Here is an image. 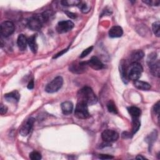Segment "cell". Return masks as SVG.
Masks as SVG:
<instances>
[{
	"label": "cell",
	"instance_id": "ba28073f",
	"mask_svg": "<svg viewBox=\"0 0 160 160\" xmlns=\"http://www.w3.org/2000/svg\"><path fill=\"white\" fill-rule=\"evenodd\" d=\"M101 138L105 142H112L118 140L119 138V134L114 130L106 129L102 132Z\"/></svg>",
	"mask_w": 160,
	"mask_h": 160
},
{
	"label": "cell",
	"instance_id": "d4e9b609",
	"mask_svg": "<svg viewBox=\"0 0 160 160\" xmlns=\"http://www.w3.org/2000/svg\"><path fill=\"white\" fill-rule=\"evenodd\" d=\"M79 8L81 9V11L83 13H87L90 10V6L87 4L86 2H81L79 3V4L78 6Z\"/></svg>",
	"mask_w": 160,
	"mask_h": 160
},
{
	"label": "cell",
	"instance_id": "2e32d148",
	"mask_svg": "<svg viewBox=\"0 0 160 160\" xmlns=\"http://www.w3.org/2000/svg\"><path fill=\"white\" fill-rule=\"evenodd\" d=\"M17 44L21 51H24L26 49L28 44V39L24 34H21L19 35L17 39Z\"/></svg>",
	"mask_w": 160,
	"mask_h": 160
},
{
	"label": "cell",
	"instance_id": "83f0119b",
	"mask_svg": "<svg viewBox=\"0 0 160 160\" xmlns=\"http://www.w3.org/2000/svg\"><path fill=\"white\" fill-rule=\"evenodd\" d=\"M92 49H93V47H92V46H90V47L86 48V49H84V50L82 52V53H81V55L79 56V58H85L86 56H87L92 51Z\"/></svg>",
	"mask_w": 160,
	"mask_h": 160
},
{
	"label": "cell",
	"instance_id": "9a60e30c",
	"mask_svg": "<svg viewBox=\"0 0 160 160\" xmlns=\"http://www.w3.org/2000/svg\"><path fill=\"white\" fill-rule=\"evenodd\" d=\"M123 34V30L119 26H112L109 31V36L111 38H119Z\"/></svg>",
	"mask_w": 160,
	"mask_h": 160
},
{
	"label": "cell",
	"instance_id": "52a82bcc",
	"mask_svg": "<svg viewBox=\"0 0 160 160\" xmlns=\"http://www.w3.org/2000/svg\"><path fill=\"white\" fill-rule=\"evenodd\" d=\"M74 28V23L71 20L59 21L56 26V31L59 33H65L71 31Z\"/></svg>",
	"mask_w": 160,
	"mask_h": 160
},
{
	"label": "cell",
	"instance_id": "7402d4cb",
	"mask_svg": "<svg viewBox=\"0 0 160 160\" xmlns=\"http://www.w3.org/2000/svg\"><path fill=\"white\" fill-rule=\"evenodd\" d=\"M132 134H135L139 129L141 126V122L139 118H132Z\"/></svg>",
	"mask_w": 160,
	"mask_h": 160
},
{
	"label": "cell",
	"instance_id": "277c9868",
	"mask_svg": "<svg viewBox=\"0 0 160 160\" xmlns=\"http://www.w3.org/2000/svg\"><path fill=\"white\" fill-rule=\"evenodd\" d=\"M74 116L81 119H85L90 116L88 111V105L83 102H78L75 111Z\"/></svg>",
	"mask_w": 160,
	"mask_h": 160
},
{
	"label": "cell",
	"instance_id": "836d02e7",
	"mask_svg": "<svg viewBox=\"0 0 160 160\" xmlns=\"http://www.w3.org/2000/svg\"><path fill=\"white\" fill-rule=\"evenodd\" d=\"M34 81H33V79H31V80L29 81V82L28 83V88L29 89H33V88H34Z\"/></svg>",
	"mask_w": 160,
	"mask_h": 160
},
{
	"label": "cell",
	"instance_id": "cb8c5ba5",
	"mask_svg": "<svg viewBox=\"0 0 160 160\" xmlns=\"http://www.w3.org/2000/svg\"><path fill=\"white\" fill-rule=\"evenodd\" d=\"M159 26H160V22L159 21H157L154 22L152 25V29L154 34L157 36L159 37L160 36V30H159Z\"/></svg>",
	"mask_w": 160,
	"mask_h": 160
},
{
	"label": "cell",
	"instance_id": "d6986e66",
	"mask_svg": "<svg viewBox=\"0 0 160 160\" xmlns=\"http://www.w3.org/2000/svg\"><path fill=\"white\" fill-rule=\"evenodd\" d=\"M134 85L136 88L143 91H147L151 88V85L149 83L139 80L134 81Z\"/></svg>",
	"mask_w": 160,
	"mask_h": 160
},
{
	"label": "cell",
	"instance_id": "6da1fadb",
	"mask_svg": "<svg viewBox=\"0 0 160 160\" xmlns=\"http://www.w3.org/2000/svg\"><path fill=\"white\" fill-rule=\"evenodd\" d=\"M78 102H83L88 105L95 104L98 98L92 89L88 86H85L79 90L77 94Z\"/></svg>",
	"mask_w": 160,
	"mask_h": 160
},
{
	"label": "cell",
	"instance_id": "5b68a950",
	"mask_svg": "<svg viewBox=\"0 0 160 160\" xmlns=\"http://www.w3.org/2000/svg\"><path fill=\"white\" fill-rule=\"evenodd\" d=\"M63 79L61 76H57L48 83L45 88V91L49 93L57 92L62 86Z\"/></svg>",
	"mask_w": 160,
	"mask_h": 160
},
{
	"label": "cell",
	"instance_id": "e575fe53",
	"mask_svg": "<svg viewBox=\"0 0 160 160\" xmlns=\"http://www.w3.org/2000/svg\"><path fill=\"white\" fill-rule=\"evenodd\" d=\"M68 51V49H64L63 51H62L61 52H59L58 54H56L54 56V58H57L58 57H59V56H61L63 53H64L65 52H66Z\"/></svg>",
	"mask_w": 160,
	"mask_h": 160
},
{
	"label": "cell",
	"instance_id": "5bb4252c",
	"mask_svg": "<svg viewBox=\"0 0 160 160\" xmlns=\"http://www.w3.org/2000/svg\"><path fill=\"white\" fill-rule=\"evenodd\" d=\"M4 98L8 102H16L19 100L20 94L17 91H13L4 95Z\"/></svg>",
	"mask_w": 160,
	"mask_h": 160
},
{
	"label": "cell",
	"instance_id": "1f68e13d",
	"mask_svg": "<svg viewBox=\"0 0 160 160\" xmlns=\"http://www.w3.org/2000/svg\"><path fill=\"white\" fill-rule=\"evenodd\" d=\"M99 158L101 159H111L113 158V156L109 155V154H99Z\"/></svg>",
	"mask_w": 160,
	"mask_h": 160
},
{
	"label": "cell",
	"instance_id": "8992f818",
	"mask_svg": "<svg viewBox=\"0 0 160 160\" xmlns=\"http://www.w3.org/2000/svg\"><path fill=\"white\" fill-rule=\"evenodd\" d=\"M14 29L15 26L12 22L9 21H4L1 24V34L4 37H8L14 32Z\"/></svg>",
	"mask_w": 160,
	"mask_h": 160
},
{
	"label": "cell",
	"instance_id": "ffe728a7",
	"mask_svg": "<svg viewBox=\"0 0 160 160\" xmlns=\"http://www.w3.org/2000/svg\"><path fill=\"white\" fill-rule=\"evenodd\" d=\"M128 111L132 118H139L141 114V109L136 106L129 107L128 108Z\"/></svg>",
	"mask_w": 160,
	"mask_h": 160
},
{
	"label": "cell",
	"instance_id": "e0dca14e",
	"mask_svg": "<svg viewBox=\"0 0 160 160\" xmlns=\"http://www.w3.org/2000/svg\"><path fill=\"white\" fill-rule=\"evenodd\" d=\"M61 108L64 114H69L73 110V104L70 101H64L61 103Z\"/></svg>",
	"mask_w": 160,
	"mask_h": 160
},
{
	"label": "cell",
	"instance_id": "8fae6325",
	"mask_svg": "<svg viewBox=\"0 0 160 160\" xmlns=\"http://www.w3.org/2000/svg\"><path fill=\"white\" fill-rule=\"evenodd\" d=\"M119 72L121 74V79L122 81L125 83L127 84L128 81V66L126 65V61L124 60H121L120 63H119Z\"/></svg>",
	"mask_w": 160,
	"mask_h": 160
},
{
	"label": "cell",
	"instance_id": "7a4b0ae2",
	"mask_svg": "<svg viewBox=\"0 0 160 160\" xmlns=\"http://www.w3.org/2000/svg\"><path fill=\"white\" fill-rule=\"evenodd\" d=\"M49 14L47 12L42 14H35L31 17L27 22L28 27L32 31H39L41 29L43 23H44L49 18Z\"/></svg>",
	"mask_w": 160,
	"mask_h": 160
},
{
	"label": "cell",
	"instance_id": "ac0fdd59",
	"mask_svg": "<svg viewBox=\"0 0 160 160\" xmlns=\"http://www.w3.org/2000/svg\"><path fill=\"white\" fill-rule=\"evenodd\" d=\"M28 44L30 49L33 53H36L38 51V44L36 42V36L35 34L31 36L28 39Z\"/></svg>",
	"mask_w": 160,
	"mask_h": 160
},
{
	"label": "cell",
	"instance_id": "f546056e",
	"mask_svg": "<svg viewBox=\"0 0 160 160\" xmlns=\"http://www.w3.org/2000/svg\"><path fill=\"white\" fill-rule=\"evenodd\" d=\"M159 109H160L159 101H158L156 104H154V106L153 107V111H154V113L156 114L158 116H159Z\"/></svg>",
	"mask_w": 160,
	"mask_h": 160
},
{
	"label": "cell",
	"instance_id": "484cf974",
	"mask_svg": "<svg viewBox=\"0 0 160 160\" xmlns=\"http://www.w3.org/2000/svg\"><path fill=\"white\" fill-rule=\"evenodd\" d=\"M41 154L40 152L34 151L29 154V158L32 160H40L41 159Z\"/></svg>",
	"mask_w": 160,
	"mask_h": 160
},
{
	"label": "cell",
	"instance_id": "f1b7e54d",
	"mask_svg": "<svg viewBox=\"0 0 160 160\" xmlns=\"http://www.w3.org/2000/svg\"><path fill=\"white\" fill-rule=\"evenodd\" d=\"M142 2L150 6H158L159 5V1L158 0H146V1H142Z\"/></svg>",
	"mask_w": 160,
	"mask_h": 160
},
{
	"label": "cell",
	"instance_id": "9c48e42d",
	"mask_svg": "<svg viewBox=\"0 0 160 160\" xmlns=\"http://www.w3.org/2000/svg\"><path fill=\"white\" fill-rule=\"evenodd\" d=\"M34 121H35L34 118H30L24 122V123L21 126L19 129V133L21 136H26L29 134L33 126Z\"/></svg>",
	"mask_w": 160,
	"mask_h": 160
},
{
	"label": "cell",
	"instance_id": "8d00e7d4",
	"mask_svg": "<svg viewBox=\"0 0 160 160\" xmlns=\"http://www.w3.org/2000/svg\"><path fill=\"white\" fill-rule=\"evenodd\" d=\"M136 159H144L145 158L142 156V155H138V156H136Z\"/></svg>",
	"mask_w": 160,
	"mask_h": 160
},
{
	"label": "cell",
	"instance_id": "d6a6232c",
	"mask_svg": "<svg viewBox=\"0 0 160 160\" xmlns=\"http://www.w3.org/2000/svg\"><path fill=\"white\" fill-rule=\"evenodd\" d=\"M65 13L68 15V17H69L72 19H74L76 18V14H75L74 13H72V12H71L69 11H65Z\"/></svg>",
	"mask_w": 160,
	"mask_h": 160
},
{
	"label": "cell",
	"instance_id": "7c38bea8",
	"mask_svg": "<svg viewBox=\"0 0 160 160\" xmlns=\"http://www.w3.org/2000/svg\"><path fill=\"white\" fill-rule=\"evenodd\" d=\"M88 64L91 68L95 70H100L103 68L104 65L102 62L96 56H92L88 61Z\"/></svg>",
	"mask_w": 160,
	"mask_h": 160
},
{
	"label": "cell",
	"instance_id": "30bf717a",
	"mask_svg": "<svg viewBox=\"0 0 160 160\" xmlns=\"http://www.w3.org/2000/svg\"><path fill=\"white\" fill-rule=\"evenodd\" d=\"M88 66V62H76L74 64H72L69 66V71L74 73H82L87 68Z\"/></svg>",
	"mask_w": 160,
	"mask_h": 160
},
{
	"label": "cell",
	"instance_id": "603a6c76",
	"mask_svg": "<svg viewBox=\"0 0 160 160\" xmlns=\"http://www.w3.org/2000/svg\"><path fill=\"white\" fill-rule=\"evenodd\" d=\"M80 2H81V1H78V0H64L61 1L62 4L66 6H78Z\"/></svg>",
	"mask_w": 160,
	"mask_h": 160
},
{
	"label": "cell",
	"instance_id": "4dcf8cb0",
	"mask_svg": "<svg viewBox=\"0 0 160 160\" xmlns=\"http://www.w3.org/2000/svg\"><path fill=\"white\" fill-rule=\"evenodd\" d=\"M8 111V108L6 106H4L2 104H1L0 106V113L1 115H3L6 113Z\"/></svg>",
	"mask_w": 160,
	"mask_h": 160
},
{
	"label": "cell",
	"instance_id": "4fadbf2b",
	"mask_svg": "<svg viewBox=\"0 0 160 160\" xmlns=\"http://www.w3.org/2000/svg\"><path fill=\"white\" fill-rule=\"evenodd\" d=\"M150 69L151 74L154 76L159 77L160 74V63L159 60H154L151 62L148 63Z\"/></svg>",
	"mask_w": 160,
	"mask_h": 160
},
{
	"label": "cell",
	"instance_id": "3957f363",
	"mask_svg": "<svg viewBox=\"0 0 160 160\" xmlns=\"http://www.w3.org/2000/svg\"><path fill=\"white\" fill-rule=\"evenodd\" d=\"M142 67L138 62H131L128 67V78L132 81L138 80L142 72Z\"/></svg>",
	"mask_w": 160,
	"mask_h": 160
},
{
	"label": "cell",
	"instance_id": "4316f807",
	"mask_svg": "<svg viewBox=\"0 0 160 160\" xmlns=\"http://www.w3.org/2000/svg\"><path fill=\"white\" fill-rule=\"evenodd\" d=\"M107 108L108 109L109 112L116 114L118 112V110L117 108L114 104V103L112 101H109L108 104H107Z\"/></svg>",
	"mask_w": 160,
	"mask_h": 160
},
{
	"label": "cell",
	"instance_id": "44dd1931",
	"mask_svg": "<svg viewBox=\"0 0 160 160\" xmlns=\"http://www.w3.org/2000/svg\"><path fill=\"white\" fill-rule=\"evenodd\" d=\"M131 59L132 62H138L144 57V52L141 50H136L133 51L131 54Z\"/></svg>",
	"mask_w": 160,
	"mask_h": 160
},
{
	"label": "cell",
	"instance_id": "d590c367",
	"mask_svg": "<svg viewBox=\"0 0 160 160\" xmlns=\"http://www.w3.org/2000/svg\"><path fill=\"white\" fill-rule=\"evenodd\" d=\"M122 137L123 138H131L130 133H129V132H124L122 134Z\"/></svg>",
	"mask_w": 160,
	"mask_h": 160
}]
</instances>
